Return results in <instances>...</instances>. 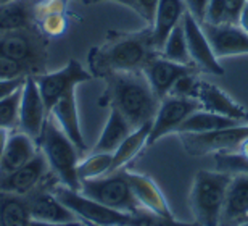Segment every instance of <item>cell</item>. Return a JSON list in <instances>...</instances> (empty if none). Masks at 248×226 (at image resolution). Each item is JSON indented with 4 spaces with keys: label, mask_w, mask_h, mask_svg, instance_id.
I'll return each instance as SVG.
<instances>
[{
    "label": "cell",
    "mask_w": 248,
    "mask_h": 226,
    "mask_svg": "<svg viewBox=\"0 0 248 226\" xmlns=\"http://www.w3.org/2000/svg\"><path fill=\"white\" fill-rule=\"evenodd\" d=\"M244 222H248V215H247V217H245L244 220H242V222H240V223H244Z\"/></svg>",
    "instance_id": "7bdbcfd3"
},
{
    "label": "cell",
    "mask_w": 248,
    "mask_h": 226,
    "mask_svg": "<svg viewBox=\"0 0 248 226\" xmlns=\"http://www.w3.org/2000/svg\"><path fill=\"white\" fill-rule=\"evenodd\" d=\"M215 160L216 170H219V172L231 174L248 173V138L242 140L235 150L215 154Z\"/></svg>",
    "instance_id": "83f0119b"
},
{
    "label": "cell",
    "mask_w": 248,
    "mask_h": 226,
    "mask_svg": "<svg viewBox=\"0 0 248 226\" xmlns=\"http://www.w3.org/2000/svg\"><path fill=\"white\" fill-rule=\"evenodd\" d=\"M3 2H10V0H0V3H3Z\"/></svg>",
    "instance_id": "f6af8a7d"
},
{
    "label": "cell",
    "mask_w": 248,
    "mask_h": 226,
    "mask_svg": "<svg viewBox=\"0 0 248 226\" xmlns=\"http://www.w3.org/2000/svg\"><path fill=\"white\" fill-rule=\"evenodd\" d=\"M158 3H160V0H134V12L140 15L148 26H152Z\"/></svg>",
    "instance_id": "836d02e7"
},
{
    "label": "cell",
    "mask_w": 248,
    "mask_h": 226,
    "mask_svg": "<svg viewBox=\"0 0 248 226\" xmlns=\"http://www.w3.org/2000/svg\"><path fill=\"white\" fill-rule=\"evenodd\" d=\"M47 117L48 112L46 108V104H44L36 78L28 76L21 92L18 131L28 134L29 138H32L37 142L42 134L44 124L47 122Z\"/></svg>",
    "instance_id": "30bf717a"
},
{
    "label": "cell",
    "mask_w": 248,
    "mask_h": 226,
    "mask_svg": "<svg viewBox=\"0 0 248 226\" xmlns=\"http://www.w3.org/2000/svg\"><path fill=\"white\" fill-rule=\"evenodd\" d=\"M8 129H3L0 128V160L3 157V152H5V147H7V142H8Z\"/></svg>",
    "instance_id": "f35d334b"
},
{
    "label": "cell",
    "mask_w": 248,
    "mask_h": 226,
    "mask_svg": "<svg viewBox=\"0 0 248 226\" xmlns=\"http://www.w3.org/2000/svg\"><path fill=\"white\" fill-rule=\"evenodd\" d=\"M53 184H57V183H53ZM52 186L48 184V181H47V183H44L42 186H39L36 191H32L31 194H28L31 218L36 220V222L57 223V225L81 222L78 215L71 212V210L53 194Z\"/></svg>",
    "instance_id": "7c38bea8"
},
{
    "label": "cell",
    "mask_w": 248,
    "mask_h": 226,
    "mask_svg": "<svg viewBox=\"0 0 248 226\" xmlns=\"http://www.w3.org/2000/svg\"><path fill=\"white\" fill-rule=\"evenodd\" d=\"M32 76L29 70L16 60L0 53V79H12V78H26Z\"/></svg>",
    "instance_id": "1f68e13d"
},
{
    "label": "cell",
    "mask_w": 248,
    "mask_h": 226,
    "mask_svg": "<svg viewBox=\"0 0 248 226\" xmlns=\"http://www.w3.org/2000/svg\"><path fill=\"white\" fill-rule=\"evenodd\" d=\"M161 57H165L171 62L181 63V65H193L190 53L187 49V41H186V31L182 21L170 33V36L163 44V49L160 52ZM195 67V65H193Z\"/></svg>",
    "instance_id": "4316f807"
},
{
    "label": "cell",
    "mask_w": 248,
    "mask_h": 226,
    "mask_svg": "<svg viewBox=\"0 0 248 226\" xmlns=\"http://www.w3.org/2000/svg\"><path fill=\"white\" fill-rule=\"evenodd\" d=\"M28 195L0 191V226H31Z\"/></svg>",
    "instance_id": "cb8c5ba5"
},
{
    "label": "cell",
    "mask_w": 248,
    "mask_h": 226,
    "mask_svg": "<svg viewBox=\"0 0 248 226\" xmlns=\"http://www.w3.org/2000/svg\"><path fill=\"white\" fill-rule=\"evenodd\" d=\"M23 87L13 92L10 97L0 100V128L16 131L19 124V104H21Z\"/></svg>",
    "instance_id": "f546056e"
},
{
    "label": "cell",
    "mask_w": 248,
    "mask_h": 226,
    "mask_svg": "<svg viewBox=\"0 0 248 226\" xmlns=\"http://www.w3.org/2000/svg\"><path fill=\"white\" fill-rule=\"evenodd\" d=\"M150 131H152V123H145V124H142V126L134 129V131L123 140L120 147L113 152V162H111L110 173L121 170L124 165H127L131 160L137 157L139 152L147 145Z\"/></svg>",
    "instance_id": "d4e9b609"
},
{
    "label": "cell",
    "mask_w": 248,
    "mask_h": 226,
    "mask_svg": "<svg viewBox=\"0 0 248 226\" xmlns=\"http://www.w3.org/2000/svg\"><path fill=\"white\" fill-rule=\"evenodd\" d=\"M235 226H248V222H244V223H239V225H235Z\"/></svg>",
    "instance_id": "b9f144b4"
},
{
    "label": "cell",
    "mask_w": 248,
    "mask_h": 226,
    "mask_svg": "<svg viewBox=\"0 0 248 226\" xmlns=\"http://www.w3.org/2000/svg\"><path fill=\"white\" fill-rule=\"evenodd\" d=\"M182 24H184L187 49L188 53H190L192 63L202 71L211 74H224V68L221 67L215 53H213L211 45L208 42L205 33H203L200 21H197L188 10L182 18Z\"/></svg>",
    "instance_id": "5bb4252c"
},
{
    "label": "cell",
    "mask_w": 248,
    "mask_h": 226,
    "mask_svg": "<svg viewBox=\"0 0 248 226\" xmlns=\"http://www.w3.org/2000/svg\"><path fill=\"white\" fill-rule=\"evenodd\" d=\"M208 2H210V0H186V5H187L188 12L193 15V18L202 23L203 19H205Z\"/></svg>",
    "instance_id": "8d00e7d4"
},
{
    "label": "cell",
    "mask_w": 248,
    "mask_h": 226,
    "mask_svg": "<svg viewBox=\"0 0 248 226\" xmlns=\"http://www.w3.org/2000/svg\"><path fill=\"white\" fill-rule=\"evenodd\" d=\"M237 124H244L237 120H232L224 115H217L213 112H206V110H197L188 117L184 123L181 124L176 134L179 133H208V131H216V129H224L232 128Z\"/></svg>",
    "instance_id": "484cf974"
},
{
    "label": "cell",
    "mask_w": 248,
    "mask_h": 226,
    "mask_svg": "<svg viewBox=\"0 0 248 226\" xmlns=\"http://www.w3.org/2000/svg\"><path fill=\"white\" fill-rule=\"evenodd\" d=\"M37 144L58 183L73 191H81V179L78 176V163L81 152L58 126L52 115L47 117Z\"/></svg>",
    "instance_id": "3957f363"
},
{
    "label": "cell",
    "mask_w": 248,
    "mask_h": 226,
    "mask_svg": "<svg viewBox=\"0 0 248 226\" xmlns=\"http://www.w3.org/2000/svg\"><path fill=\"white\" fill-rule=\"evenodd\" d=\"M215 57L226 58L248 53V34L234 23H200Z\"/></svg>",
    "instance_id": "4fadbf2b"
},
{
    "label": "cell",
    "mask_w": 248,
    "mask_h": 226,
    "mask_svg": "<svg viewBox=\"0 0 248 226\" xmlns=\"http://www.w3.org/2000/svg\"><path fill=\"white\" fill-rule=\"evenodd\" d=\"M184 150L193 157H202L208 154L231 152L248 138V124H237L232 128L216 129L208 133H179Z\"/></svg>",
    "instance_id": "52a82bcc"
},
{
    "label": "cell",
    "mask_w": 248,
    "mask_h": 226,
    "mask_svg": "<svg viewBox=\"0 0 248 226\" xmlns=\"http://www.w3.org/2000/svg\"><path fill=\"white\" fill-rule=\"evenodd\" d=\"M92 2H97V0H92ZM111 2L121 3V5H124V7H129L131 10H134V0H111Z\"/></svg>",
    "instance_id": "60d3db41"
},
{
    "label": "cell",
    "mask_w": 248,
    "mask_h": 226,
    "mask_svg": "<svg viewBox=\"0 0 248 226\" xmlns=\"http://www.w3.org/2000/svg\"><path fill=\"white\" fill-rule=\"evenodd\" d=\"M158 53L148 26L140 33L110 34L105 44L91 50L89 65L92 76L103 78L111 71H142Z\"/></svg>",
    "instance_id": "7a4b0ae2"
},
{
    "label": "cell",
    "mask_w": 248,
    "mask_h": 226,
    "mask_svg": "<svg viewBox=\"0 0 248 226\" xmlns=\"http://www.w3.org/2000/svg\"><path fill=\"white\" fill-rule=\"evenodd\" d=\"M79 192L98 204L120 210V212L140 213L145 210L134 195L132 188L126 176V170L123 168L118 170V172L103 174L100 178L81 181V191Z\"/></svg>",
    "instance_id": "8992f818"
},
{
    "label": "cell",
    "mask_w": 248,
    "mask_h": 226,
    "mask_svg": "<svg viewBox=\"0 0 248 226\" xmlns=\"http://www.w3.org/2000/svg\"><path fill=\"white\" fill-rule=\"evenodd\" d=\"M89 2H92V0H89Z\"/></svg>",
    "instance_id": "7dc6e473"
},
{
    "label": "cell",
    "mask_w": 248,
    "mask_h": 226,
    "mask_svg": "<svg viewBox=\"0 0 248 226\" xmlns=\"http://www.w3.org/2000/svg\"><path fill=\"white\" fill-rule=\"evenodd\" d=\"M95 226H97V225H95Z\"/></svg>",
    "instance_id": "c3c4849f"
},
{
    "label": "cell",
    "mask_w": 248,
    "mask_h": 226,
    "mask_svg": "<svg viewBox=\"0 0 248 226\" xmlns=\"http://www.w3.org/2000/svg\"><path fill=\"white\" fill-rule=\"evenodd\" d=\"M126 176L132 188L134 195H136V199L143 209L161 218H174L165 195H163L160 188H158L156 183L150 176L132 172H126Z\"/></svg>",
    "instance_id": "e0dca14e"
},
{
    "label": "cell",
    "mask_w": 248,
    "mask_h": 226,
    "mask_svg": "<svg viewBox=\"0 0 248 226\" xmlns=\"http://www.w3.org/2000/svg\"><path fill=\"white\" fill-rule=\"evenodd\" d=\"M37 0H10L0 3V33L37 24Z\"/></svg>",
    "instance_id": "7402d4cb"
},
{
    "label": "cell",
    "mask_w": 248,
    "mask_h": 226,
    "mask_svg": "<svg viewBox=\"0 0 248 226\" xmlns=\"http://www.w3.org/2000/svg\"><path fill=\"white\" fill-rule=\"evenodd\" d=\"M193 97L200 102L202 110H206V112H213L217 115H224V117L237 120L240 123H245L248 120L247 110L240 104H237L231 95H227L224 90L211 83L198 81Z\"/></svg>",
    "instance_id": "2e32d148"
},
{
    "label": "cell",
    "mask_w": 248,
    "mask_h": 226,
    "mask_svg": "<svg viewBox=\"0 0 248 226\" xmlns=\"http://www.w3.org/2000/svg\"><path fill=\"white\" fill-rule=\"evenodd\" d=\"M34 78H36V81H37V86H39V90H41V95L44 99V104H46L47 112L50 113L53 105H55L64 94L76 89V86H79V84L91 81L93 76L91 71H87V70L78 62V60L71 58L66 63V67L58 70V71L42 73Z\"/></svg>",
    "instance_id": "ba28073f"
},
{
    "label": "cell",
    "mask_w": 248,
    "mask_h": 226,
    "mask_svg": "<svg viewBox=\"0 0 248 226\" xmlns=\"http://www.w3.org/2000/svg\"><path fill=\"white\" fill-rule=\"evenodd\" d=\"M132 131H134V128L131 126V123H129L116 108H110V115H108L105 128H103L100 138H98L97 144L93 145V149L91 152L113 154Z\"/></svg>",
    "instance_id": "603a6c76"
},
{
    "label": "cell",
    "mask_w": 248,
    "mask_h": 226,
    "mask_svg": "<svg viewBox=\"0 0 248 226\" xmlns=\"http://www.w3.org/2000/svg\"><path fill=\"white\" fill-rule=\"evenodd\" d=\"M237 24H239V26L248 34V2L245 3V7L242 8V13L239 17V23H237Z\"/></svg>",
    "instance_id": "74e56055"
},
{
    "label": "cell",
    "mask_w": 248,
    "mask_h": 226,
    "mask_svg": "<svg viewBox=\"0 0 248 226\" xmlns=\"http://www.w3.org/2000/svg\"><path fill=\"white\" fill-rule=\"evenodd\" d=\"M37 152L39 149L36 147V140L32 138H29L28 134L21 131L13 133L8 138L3 157L0 160V176L12 173L23 165H26L29 160L36 157Z\"/></svg>",
    "instance_id": "44dd1931"
},
{
    "label": "cell",
    "mask_w": 248,
    "mask_h": 226,
    "mask_svg": "<svg viewBox=\"0 0 248 226\" xmlns=\"http://www.w3.org/2000/svg\"><path fill=\"white\" fill-rule=\"evenodd\" d=\"M248 215V173L232 174L226 192L221 226H235Z\"/></svg>",
    "instance_id": "ac0fdd59"
},
{
    "label": "cell",
    "mask_w": 248,
    "mask_h": 226,
    "mask_svg": "<svg viewBox=\"0 0 248 226\" xmlns=\"http://www.w3.org/2000/svg\"><path fill=\"white\" fill-rule=\"evenodd\" d=\"M248 0H224V17L226 23H239V17L242 13V8L245 7Z\"/></svg>",
    "instance_id": "e575fe53"
},
{
    "label": "cell",
    "mask_w": 248,
    "mask_h": 226,
    "mask_svg": "<svg viewBox=\"0 0 248 226\" xmlns=\"http://www.w3.org/2000/svg\"><path fill=\"white\" fill-rule=\"evenodd\" d=\"M47 36L37 24L0 33V53L24 65L32 76L46 73Z\"/></svg>",
    "instance_id": "5b68a950"
},
{
    "label": "cell",
    "mask_w": 248,
    "mask_h": 226,
    "mask_svg": "<svg viewBox=\"0 0 248 226\" xmlns=\"http://www.w3.org/2000/svg\"><path fill=\"white\" fill-rule=\"evenodd\" d=\"M200 102L195 97H176L166 95L160 100L156 115L152 122V131L148 136L147 147L153 145L158 139L165 138L166 134L177 133V129L193 112L200 110Z\"/></svg>",
    "instance_id": "9c48e42d"
},
{
    "label": "cell",
    "mask_w": 248,
    "mask_h": 226,
    "mask_svg": "<svg viewBox=\"0 0 248 226\" xmlns=\"http://www.w3.org/2000/svg\"><path fill=\"white\" fill-rule=\"evenodd\" d=\"M142 71L150 83L155 95L163 100L166 95H170L177 79L188 73H197L198 68L193 67V65H181L171 62V60L161 57V55H156L147 63V67Z\"/></svg>",
    "instance_id": "9a60e30c"
},
{
    "label": "cell",
    "mask_w": 248,
    "mask_h": 226,
    "mask_svg": "<svg viewBox=\"0 0 248 226\" xmlns=\"http://www.w3.org/2000/svg\"><path fill=\"white\" fill-rule=\"evenodd\" d=\"M78 2H84V3H89V0H78Z\"/></svg>",
    "instance_id": "ee69618b"
},
{
    "label": "cell",
    "mask_w": 248,
    "mask_h": 226,
    "mask_svg": "<svg viewBox=\"0 0 248 226\" xmlns=\"http://www.w3.org/2000/svg\"><path fill=\"white\" fill-rule=\"evenodd\" d=\"M111 162H113V154L91 152L89 157H86L82 162L78 163V176L81 181L100 178L103 174L110 173Z\"/></svg>",
    "instance_id": "f1b7e54d"
},
{
    "label": "cell",
    "mask_w": 248,
    "mask_h": 226,
    "mask_svg": "<svg viewBox=\"0 0 248 226\" xmlns=\"http://www.w3.org/2000/svg\"><path fill=\"white\" fill-rule=\"evenodd\" d=\"M79 226H84V223H81V225H79Z\"/></svg>",
    "instance_id": "bcb514c9"
},
{
    "label": "cell",
    "mask_w": 248,
    "mask_h": 226,
    "mask_svg": "<svg viewBox=\"0 0 248 226\" xmlns=\"http://www.w3.org/2000/svg\"><path fill=\"white\" fill-rule=\"evenodd\" d=\"M197 73H188L181 76L172 86L170 95H176V97H193L197 87Z\"/></svg>",
    "instance_id": "d6a6232c"
},
{
    "label": "cell",
    "mask_w": 248,
    "mask_h": 226,
    "mask_svg": "<svg viewBox=\"0 0 248 226\" xmlns=\"http://www.w3.org/2000/svg\"><path fill=\"white\" fill-rule=\"evenodd\" d=\"M55 122L58 123L64 134L73 140V144L76 145L78 150L84 154L87 150V144L84 140V136L81 131V124H79V115H78V105H76V94L74 89L69 90L53 105L50 113Z\"/></svg>",
    "instance_id": "d6986e66"
},
{
    "label": "cell",
    "mask_w": 248,
    "mask_h": 226,
    "mask_svg": "<svg viewBox=\"0 0 248 226\" xmlns=\"http://www.w3.org/2000/svg\"><path fill=\"white\" fill-rule=\"evenodd\" d=\"M37 26L47 37H58L66 31L68 19L66 12L42 13L37 17Z\"/></svg>",
    "instance_id": "4dcf8cb0"
},
{
    "label": "cell",
    "mask_w": 248,
    "mask_h": 226,
    "mask_svg": "<svg viewBox=\"0 0 248 226\" xmlns=\"http://www.w3.org/2000/svg\"><path fill=\"white\" fill-rule=\"evenodd\" d=\"M187 12L186 0H160L152 24V41L158 52H161L163 44L170 33L182 21Z\"/></svg>",
    "instance_id": "ffe728a7"
},
{
    "label": "cell",
    "mask_w": 248,
    "mask_h": 226,
    "mask_svg": "<svg viewBox=\"0 0 248 226\" xmlns=\"http://www.w3.org/2000/svg\"><path fill=\"white\" fill-rule=\"evenodd\" d=\"M50 168L44 154L39 149L37 155L29 160L26 165L19 167L15 172L0 176V191L16 195H28L36 191L39 186L47 183L50 176Z\"/></svg>",
    "instance_id": "8fae6325"
},
{
    "label": "cell",
    "mask_w": 248,
    "mask_h": 226,
    "mask_svg": "<svg viewBox=\"0 0 248 226\" xmlns=\"http://www.w3.org/2000/svg\"><path fill=\"white\" fill-rule=\"evenodd\" d=\"M103 79L107 86L100 97L102 107L116 108L134 129L153 122L160 99L143 71H111Z\"/></svg>",
    "instance_id": "6da1fadb"
},
{
    "label": "cell",
    "mask_w": 248,
    "mask_h": 226,
    "mask_svg": "<svg viewBox=\"0 0 248 226\" xmlns=\"http://www.w3.org/2000/svg\"><path fill=\"white\" fill-rule=\"evenodd\" d=\"M82 222H78V223H64V225H57V223H46V222H36L32 220L31 226H79Z\"/></svg>",
    "instance_id": "ab89813d"
},
{
    "label": "cell",
    "mask_w": 248,
    "mask_h": 226,
    "mask_svg": "<svg viewBox=\"0 0 248 226\" xmlns=\"http://www.w3.org/2000/svg\"><path fill=\"white\" fill-rule=\"evenodd\" d=\"M232 179L231 173L200 170L193 178L188 202L193 218L200 226H221L226 192Z\"/></svg>",
    "instance_id": "277c9868"
},
{
    "label": "cell",
    "mask_w": 248,
    "mask_h": 226,
    "mask_svg": "<svg viewBox=\"0 0 248 226\" xmlns=\"http://www.w3.org/2000/svg\"><path fill=\"white\" fill-rule=\"evenodd\" d=\"M28 78V76H26ZM26 78H12V79H0V100L10 97L13 92L24 86Z\"/></svg>",
    "instance_id": "d590c367"
}]
</instances>
